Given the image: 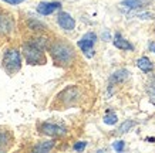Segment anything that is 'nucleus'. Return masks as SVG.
<instances>
[{
  "instance_id": "obj_1",
  "label": "nucleus",
  "mask_w": 155,
  "mask_h": 153,
  "mask_svg": "<svg viewBox=\"0 0 155 153\" xmlns=\"http://www.w3.org/2000/svg\"><path fill=\"white\" fill-rule=\"evenodd\" d=\"M48 51L54 62L60 67H68L74 61V50L66 41H54L48 47Z\"/></svg>"
},
{
  "instance_id": "obj_2",
  "label": "nucleus",
  "mask_w": 155,
  "mask_h": 153,
  "mask_svg": "<svg viewBox=\"0 0 155 153\" xmlns=\"http://www.w3.org/2000/svg\"><path fill=\"white\" fill-rule=\"evenodd\" d=\"M23 56L26 62L30 65H41L46 64V56H44V50L38 48L34 46L33 43L28 40L27 43L23 44Z\"/></svg>"
},
{
  "instance_id": "obj_3",
  "label": "nucleus",
  "mask_w": 155,
  "mask_h": 153,
  "mask_svg": "<svg viewBox=\"0 0 155 153\" xmlns=\"http://www.w3.org/2000/svg\"><path fill=\"white\" fill-rule=\"evenodd\" d=\"M2 64H3V68H5L9 74L19 72L20 68H21V57H20V53L16 50V48H9V50L3 54Z\"/></svg>"
},
{
  "instance_id": "obj_4",
  "label": "nucleus",
  "mask_w": 155,
  "mask_h": 153,
  "mask_svg": "<svg viewBox=\"0 0 155 153\" xmlns=\"http://www.w3.org/2000/svg\"><path fill=\"white\" fill-rule=\"evenodd\" d=\"M97 41V36L94 33H85L84 36L78 40V47L81 48L83 54L87 58H91L94 56V44Z\"/></svg>"
},
{
  "instance_id": "obj_5",
  "label": "nucleus",
  "mask_w": 155,
  "mask_h": 153,
  "mask_svg": "<svg viewBox=\"0 0 155 153\" xmlns=\"http://www.w3.org/2000/svg\"><path fill=\"white\" fill-rule=\"evenodd\" d=\"M40 132L43 135H47V136H63L67 133V129L64 126L56 125V123H50V122H44L40 125Z\"/></svg>"
},
{
  "instance_id": "obj_6",
  "label": "nucleus",
  "mask_w": 155,
  "mask_h": 153,
  "mask_svg": "<svg viewBox=\"0 0 155 153\" xmlns=\"http://www.w3.org/2000/svg\"><path fill=\"white\" fill-rule=\"evenodd\" d=\"M60 7H61V3H58V2H41V3L37 5L36 10L41 16H48V14L54 13L56 10H58Z\"/></svg>"
},
{
  "instance_id": "obj_7",
  "label": "nucleus",
  "mask_w": 155,
  "mask_h": 153,
  "mask_svg": "<svg viewBox=\"0 0 155 153\" xmlns=\"http://www.w3.org/2000/svg\"><path fill=\"white\" fill-rule=\"evenodd\" d=\"M57 23L63 30H67V31H70L75 27V20L66 11H60L57 14Z\"/></svg>"
},
{
  "instance_id": "obj_8",
  "label": "nucleus",
  "mask_w": 155,
  "mask_h": 153,
  "mask_svg": "<svg viewBox=\"0 0 155 153\" xmlns=\"http://www.w3.org/2000/svg\"><path fill=\"white\" fill-rule=\"evenodd\" d=\"M114 46L117 47L118 50H124V51H134V46L131 43H128L125 38L121 37V34H115V38H114Z\"/></svg>"
},
{
  "instance_id": "obj_9",
  "label": "nucleus",
  "mask_w": 155,
  "mask_h": 153,
  "mask_svg": "<svg viewBox=\"0 0 155 153\" xmlns=\"http://www.w3.org/2000/svg\"><path fill=\"white\" fill-rule=\"evenodd\" d=\"M56 146V140H46V142H40L38 145H36L31 150L37 153H47L50 152L53 148Z\"/></svg>"
},
{
  "instance_id": "obj_10",
  "label": "nucleus",
  "mask_w": 155,
  "mask_h": 153,
  "mask_svg": "<svg viewBox=\"0 0 155 153\" xmlns=\"http://www.w3.org/2000/svg\"><path fill=\"white\" fill-rule=\"evenodd\" d=\"M14 23L12 21L9 16H0V33L2 34H7L13 30Z\"/></svg>"
},
{
  "instance_id": "obj_11",
  "label": "nucleus",
  "mask_w": 155,
  "mask_h": 153,
  "mask_svg": "<svg viewBox=\"0 0 155 153\" xmlns=\"http://www.w3.org/2000/svg\"><path fill=\"white\" fill-rule=\"evenodd\" d=\"M137 67H138L141 71H144V72H151V71L154 70V64L151 62V60L148 57H141V58H138V60H137Z\"/></svg>"
},
{
  "instance_id": "obj_12",
  "label": "nucleus",
  "mask_w": 155,
  "mask_h": 153,
  "mask_svg": "<svg viewBox=\"0 0 155 153\" xmlns=\"http://www.w3.org/2000/svg\"><path fill=\"white\" fill-rule=\"evenodd\" d=\"M128 72L127 70H118V71H115L113 75H111V78H110V81H111V84H118V82H124L125 79L128 78Z\"/></svg>"
},
{
  "instance_id": "obj_13",
  "label": "nucleus",
  "mask_w": 155,
  "mask_h": 153,
  "mask_svg": "<svg viewBox=\"0 0 155 153\" xmlns=\"http://www.w3.org/2000/svg\"><path fill=\"white\" fill-rule=\"evenodd\" d=\"M10 143H12V135L7 130L0 129V150H6Z\"/></svg>"
},
{
  "instance_id": "obj_14",
  "label": "nucleus",
  "mask_w": 155,
  "mask_h": 153,
  "mask_svg": "<svg viewBox=\"0 0 155 153\" xmlns=\"http://www.w3.org/2000/svg\"><path fill=\"white\" fill-rule=\"evenodd\" d=\"M144 5V0H122L121 2V6L125 7V9H130V10H134V9H138Z\"/></svg>"
},
{
  "instance_id": "obj_15",
  "label": "nucleus",
  "mask_w": 155,
  "mask_h": 153,
  "mask_svg": "<svg viewBox=\"0 0 155 153\" xmlns=\"http://www.w3.org/2000/svg\"><path fill=\"white\" fill-rule=\"evenodd\" d=\"M30 41L33 43L34 46H37L38 48H41V50H46L48 47V41L46 37H36V38H31Z\"/></svg>"
},
{
  "instance_id": "obj_16",
  "label": "nucleus",
  "mask_w": 155,
  "mask_h": 153,
  "mask_svg": "<svg viewBox=\"0 0 155 153\" xmlns=\"http://www.w3.org/2000/svg\"><path fill=\"white\" fill-rule=\"evenodd\" d=\"M118 122V116L114 113V112L108 111L104 116V123H107V125H115Z\"/></svg>"
},
{
  "instance_id": "obj_17",
  "label": "nucleus",
  "mask_w": 155,
  "mask_h": 153,
  "mask_svg": "<svg viewBox=\"0 0 155 153\" xmlns=\"http://www.w3.org/2000/svg\"><path fill=\"white\" fill-rule=\"evenodd\" d=\"M134 126H135V122L134 121H125L118 128V133H125V132H128V130L131 129V128H134Z\"/></svg>"
},
{
  "instance_id": "obj_18",
  "label": "nucleus",
  "mask_w": 155,
  "mask_h": 153,
  "mask_svg": "<svg viewBox=\"0 0 155 153\" xmlns=\"http://www.w3.org/2000/svg\"><path fill=\"white\" fill-rule=\"evenodd\" d=\"M28 27L31 28V30H44L46 26L43 23H40V21H33V20H31V21L28 23Z\"/></svg>"
},
{
  "instance_id": "obj_19",
  "label": "nucleus",
  "mask_w": 155,
  "mask_h": 153,
  "mask_svg": "<svg viewBox=\"0 0 155 153\" xmlns=\"http://www.w3.org/2000/svg\"><path fill=\"white\" fill-rule=\"evenodd\" d=\"M113 148L115 149L117 152H122L124 148H125V142H124V140H117V142H114Z\"/></svg>"
},
{
  "instance_id": "obj_20",
  "label": "nucleus",
  "mask_w": 155,
  "mask_h": 153,
  "mask_svg": "<svg viewBox=\"0 0 155 153\" xmlns=\"http://www.w3.org/2000/svg\"><path fill=\"white\" fill-rule=\"evenodd\" d=\"M85 146H87V142H77V143H74V146H73V149H74L75 152H80V150H84Z\"/></svg>"
},
{
  "instance_id": "obj_21",
  "label": "nucleus",
  "mask_w": 155,
  "mask_h": 153,
  "mask_svg": "<svg viewBox=\"0 0 155 153\" xmlns=\"http://www.w3.org/2000/svg\"><path fill=\"white\" fill-rule=\"evenodd\" d=\"M148 97H150V101L152 105H155V88H152V87H150L148 88Z\"/></svg>"
},
{
  "instance_id": "obj_22",
  "label": "nucleus",
  "mask_w": 155,
  "mask_h": 153,
  "mask_svg": "<svg viewBox=\"0 0 155 153\" xmlns=\"http://www.w3.org/2000/svg\"><path fill=\"white\" fill-rule=\"evenodd\" d=\"M5 3H7V5H13V6H16V5H20V3H23L24 0H3Z\"/></svg>"
},
{
  "instance_id": "obj_23",
  "label": "nucleus",
  "mask_w": 155,
  "mask_h": 153,
  "mask_svg": "<svg viewBox=\"0 0 155 153\" xmlns=\"http://www.w3.org/2000/svg\"><path fill=\"white\" fill-rule=\"evenodd\" d=\"M150 51H152V53H155V43H150Z\"/></svg>"
},
{
  "instance_id": "obj_24",
  "label": "nucleus",
  "mask_w": 155,
  "mask_h": 153,
  "mask_svg": "<svg viewBox=\"0 0 155 153\" xmlns=\"http://www.w3.org/2000/svg\"><path fill=\"white\" fill-rule=\"evenodd\" d=\"M151 87H152V88H155V77L151 79Z\"/></svg>"
}]
</instances>
